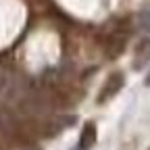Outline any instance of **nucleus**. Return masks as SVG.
<instances>
[{
  "mask_svg": "<svg viewBox=\"0 0 150 150\" xmlns=\"http://www.w3.org/2000/svg\"><path fill=\"white\" fill-rule=\"evenodd\" d=\"M123 83H125V77H123V75H121V73H112L110 77L106 79V83H104L102 92H100L98 102H100V104H104L106 100H110L112 96H115V94H119V92H121Z\"/></svg>",
  "mask_w": 150,
  "mask_h": 150,
  "instance_id": "f257e3e1",
  "label": "nucleus"
},
{
  "mask_svg": "<svg viewBox=\"0 0 150 150\" xmlns=\"http://www.w3.org/2000/svg\"><path fill=\"white\" fill-rule=\"evenodd\" d=\"M125 44H127V33L125 31H115L106 38V44H104V50L108 54V59H117V56L125 50Z\"/></svg>",
  "mask_w": 150,
  "mask_h": 150,
  "instance_id": "f03ea898",
  "label": "nucleus"
},
{
  "mask_svg": "<svg viewBox=\"0 0 150 150\" xmlns=\"http://www.w3.org/2000/svg\"><path fill=\"white\" fill-rule=\"evenodd\" d=\"M150 63V38L140 40V44L136 46V56H134V69L140 71Z\"/></svg>",
  "mask_w": 150,
  "mask_h": 150,
  "instance_id": "7ed1b4c3",
  "label": "nucleus"
},
{
  "mask_svg": "<svg viewBox=\"0 0 150 150\" xmlns=\"http://www.w3.org/2000/svg\"><path fill=\"white\" fill-rule=\"evenodd\" d=\"M94 144H96V125L94 123H86L79 136V146L77 150H90Z\"/></svg>",
  "mask_w": 150,
  "mask_h": 150,
  "instance_id": "20e7f679",
  "label": "nucleus"
},
{
  "mask_svg": "<svg viewBox=\"0 0 150 150\" xmlns=\"http://www.w3.org/2000/svg\"><path fill=\"white\" fill-rule=\"evenodd\" d=\"M140 27L144 31H150V11H144L140 15Z\"/></svg>",
  "mask_w": 150,
  "mask_h": 150,
  "instance_id": "39448f33",
  "label": "nucleus"
},
{
  "mask_svg": "<svg viewBox=\"0 0 150 150\" xmlns=\"http://www.w3.org/2000/svg\"><path fill=\"white\" fill-rule=\"evenodd\" d=\"M146 86H150V75H148V77H146Z\"/></svg>",
  "mask_w": 150,
  "mask_h": 150,
  "instance_id": "423d86ee",
  "label": "nucleus"
}]
</instances>
